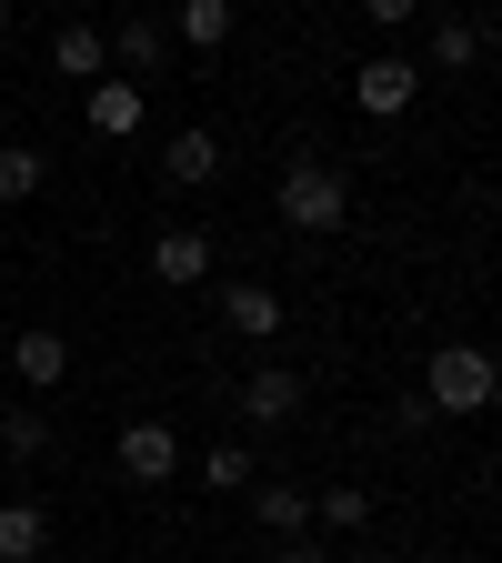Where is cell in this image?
<instances>
[{"instance_id": "6da1fadb", "label": "cell", "mask_w": 502, "mask_h": 563, "mask_svg": "<svg viewBox=\"0 0 502 563\" xmlns=\"http://www.w3.org/2000/svg\"><path fill=\"white\" fill-rule=\"evenodd\" d=\"M271 211H281V232L332 242V232L352 222V172H342V162H281V191H271Z\"/></svg>"}, {"instance_id": "7a4b0ae2", "label": "cell", "mask_w": 502, "mask_h": 563, "mask_svg": "<svg viewBox=\"0 0 502 563\" xmlns=\"http://www.w3.org/2000/svg\"><path fill=\"white\" fill-rule=\"evenodd\" d=\"M492 393H502V373H492L482 342H433V363H422V402L433 412L472 422V412H492Z\"/></svg>"}, {"instance_id": "3957f363", "label": "cell", "mask_w": 502, "mask_h": 563, "mask_svg": "<svg viewBox=\"0 0 502 563\" xmlns=\"http://www.w3.org/2000/svg\"><path fill=\"white\" fill-rule=\"evenodd\" d=\"M352 101H362V121H402V111L422 101V70H412L402 51H372L362 70H352Z\"/></svg>"}, {"instance_id": "277c9868", "label": "cell", "mask_w": 502, "mask_h": 563, "mask_svg": "<svg viewBox=\"0 0 502 563\" xmlns=\"http://www.w3.org/2000/svg\"><path fill=\"white\" fill-rule=\"evenodd\" d=\"M111 463H121V483H171L181 473V433H171V422H121Z\"/></svg>"}, {"instance_id": "5b68a950", "label": "cell", "mask_w": 502, "mask_h": 563, "mask_svg": "<svg viewBox=\"0 0 502 563\" xmlns=\"http://www.w3.org/2000/svg\"><path fill=\"white\" fill-rule=\"evenodd\" d=\"M11 373L31 383V402H51V393L70 383V342H60L51 322H31V332H11Z\"/></svg>"}, {"instance_id": "8992f818", "label": "cell", "mask_w": 502, "mask_h": 563, "mask_svg": "<svg viewBox=\"0 0 502 563\" xmlns=\"http://www.w3.org/2000/svg\"><path fill=\"white\" fill-rule=\"evenodd\" d=\"M81 121H91L101 141H141V121H152V91H141V81H121V70H111V81H91Z\"/></svg>"}, {"instance_id": "52a82bcc", "label": "cell", "mask_w": 502, "mask_h": 563, "mask_svg": "<svg viewBox=\"0 0 502 563\" xmlns=\"http://www.w3.org/2000/svg\"><path fill=\"white\" fill-rule=\"evenodd\" d=\"M101 51H111V70H131V81H152V70L171 60V31H161L152 11H131L121 31H101Z\"/></svg>"}, {"instance_id": "ba28073f", "label": "cell", "mask_w": 502, "mask_h": 563, "mask_svg": "<svg viewBox=\"0 0 502 563\" xmlns=\"http://www.w3.org/2000/svg\"><path fill=\"white\" fill-rule=\"evenodd\" d=\"M201 272H211V242H201L191 222H161V232H152V282H171V292H191Z\"/></svg>"}, {"instance_id": "9c48e42d", "label": "cell", "mask_w": 502, "mask_h": 563, "mask_svg": "<svg viewBox=\"0 0 502 563\" xmlns=\"http://www.w3.org/2000/svg\"><path fill=\"white\" fill-rule=\"evenodd\" d=\"M161 181L171 191H211V181H222V141H211V131H171L161 141Z\"/></svg>"}, {"instance_id": "30bf717a", "label": "cell", "mask_w": 502, "mask_h": 563, "mask_svg": "<svg viewBox=\"0 0 502 563\" xmlns=\"http://www.w3.org/2000/svg\"><path fill=\"white\" fill-rule=\"evenodd\" d=\"M302 412V373H281V363H261L252 383H242V422H261V433H281V422Z\"/></svg>"}, {"instance_id": "8fae6325", "label": "cell", "mask_w": 502, "mask_h": 563, "mask_svg": "<svg viewBox=\"0 0 502 563\" xmlns=\"http://www.w3.org/2000/svg\"><path fill=\"white\" fill-rule=\"evenodd\" d=\"M51 70H60V81H111L101 21H60V31H51Z\"/></svg>"}, {"instance_id": "7c38bea8", "label": "cell", "mask_w": 502, "mask_h": 563, "mask_svg": "<svg viewBox=\"0 0 502 563\" xmlns=\"http://www.w3.org/2000/svg\"><path fill=\"white\" fill-rule=\"evenodd\" d=\"M41 553H51V504L11 493V504H0V563H41Z\"/></svg>"}, {"instance_id": "4fadbf2b", "label": "cell", "mask_w": 502, "mask_h": 563, "mask_svg": "<svg viewBox=\"0 0 502 563\" xmlns=\"http://www.w3.org/2000/svg\"><path fill=\"white\" fill-rule=\"evenodd\" d=\"M222 322L242 342H281V292H271V282H232V292H222Z\"/></svg>"}, {"instance_id": "5bb4252c", "label": "cell", "mask_w": 502, "mask_h": 563, "mask_svg": "<svg viewBox=\"0 0 502 563\" xmlns=\"http://www.w3.org/2000/svg\"><path fill=\"white\" fill-rule=\"evenodd\" d=\"M252 514L271 523V543H302L312 533V493L302 483H252Z\"/></svg>"}, {"instance_id": "9a60e30c", "label": "cell", "mask_w": 502, "mask_h": 563, "mask_svg": "<svg viewBox=\"0 0 502 563\" xmlns=\"http://www.w3.org/2000/svg\"><path fill=\"white\" fill-rule=\"evenodd\" d=\"M161 31H171L181 51H222V41H232V0H181Z\"/></svg>"}, {"instance_id": "2e32d148", "label": "cell", "mask_w": 502, "mask_h": 563, "mask_svg": "<svg viewBox=\"0 0 502 563\" xmlns=\"http://www.w3.org/2000/svg\"><path fill=\"white\" fill-rule=\"evenodd\" d=\"M0 453H11V463H41L51 453V412L41 402H11V412H0Z\"/></svg>"}, {"instance_id": "e0dca14e", "label": "cell", "mask_w": 502, "mask_h": 563, "mask_svg": "<svg viewBox=\"0 0 502 563\" xmlns=\"http://www.w3.org/2000/svg\"><path fill=\"white\" fill-rule=\"evenodd\" d=\"M41 181H51V162L31 141H0V201H41Z\"/></svg>"}, {"instance_id": "ac0fdd59", "label": "cell", "mask_w": 502, "mask_h": 563, "mask_svg": "<svg viewBox=\"0 0 502 563\" xmlns=\"http://www.w3.org/2000/svg\"><path fill=\"white\" fill-rule=\"evenodd\" d=\"M312 523H332V533H362V523H372V493H362V483H332V493H312Z\"/></svg>"}, {"instance_id": "d6986e66", "label": "cell", "mask_w": 502, "mask_h": 563, "mask_svg": "<svg viewBox=\"0 0 502 563\" xmlns=\"http://www.w3.org/2000/svg\"><path fill=\"white\" fill-rule=\"evenodd\" d=\"M201 493H252V453L242 443H211L201 453Z\"/></svg>"}, {"instance_id": "ffe728a7", "label": "cell", "mask_w": 502, "mask_h": 563, "mask_svg": "<svg viewBox=\"0 0 502 563\" xmlns=\"http://www.w3.org/2000/svg\"><path fill=\"white\" fill-rule=\"evenodd\" d=\"M482 60V31L472 21H433V70H472Z\"/></svg>"}, {"instance_id": "44dd1931", "label": "cell", "mask_w": 502, "mask_h": 563, "mask_svg": "<svg viewBox=\"0 0 502 563\" xmlns=\"http://www.w3.org/2000/svg\"><path fill=\"white\" fill-rule=\"evenodd\" d=\"M412 11H422V0H362V21H382V31H402Z\"/></svg>"}, {"instance_id": "7402d4cb", "label": "cell", "mask_w": 502, "mask_h": 563, "mask_svg": "<svg viewBox=\"0 0 502 563\" xmlns=\"http://www.w3.org/2000/svg\"><path fill=\"white\" fill-rule=\"evenodd\" d=\"M271 563H332V553H322V543H281Z\"/></svg>"}, {"instance_id": "603a6c76", "label": "cell", "mask_w": 502, "mask_h": 563, "mask_svg": "<svg viewBox=\"0 0 502 563\" xmlns=\"http://www.w3.org/2000/svg\"><path fill=\"white\" fill-rule=\"evenodd\" d=\"M0 21H11V0H0Z\"/></svg>"}]
</instances>
